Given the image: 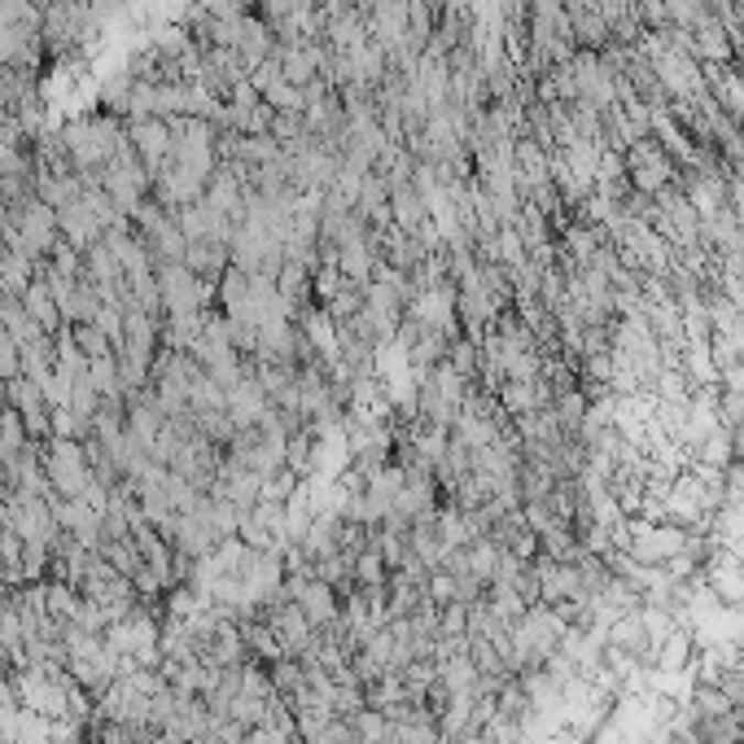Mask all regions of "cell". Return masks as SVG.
<instances>
[{
    "label": "cell",
    "mask_w": 744,
    "mask_h": 744,
    "mask_svg": "<svg viewBox=\"0 0 744 744\" xmlns=\"http://www.w3.org/2000/svg\"><path fill=\"white\" fill-rule=\"evenodd\" d=\"M22 307H26V316H31V320H35L48 338L57 333V325H66V320H62V307H57V294L48 289V281H44V276H35V281L26 285Z\"/></svg>",
    "instance_id": "6da1fadb"
},
{
    "label": "cell",
    "mask_w": 744,
    "mask_h": 744,
    "mask_svg": "<svg viewBox=\"0 0 744 744\" xmlns=\"http://www.w3.org/2000/svg\"><path fill=\"white\" fill-rule=\"evenodd\" d=\"M9 495H13V486H9V482H4V473H0V508L9 504Z\"/></svg>",
    "instance_id": "7a4b0ae2"
}]
</instances>
